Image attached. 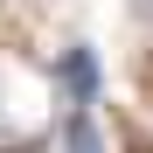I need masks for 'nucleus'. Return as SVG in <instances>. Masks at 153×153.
Masks as SVG:
<instances>
[{
	"label": "nucleus",
	"mask_w": 153,
	"mask_h": 153,
	"mask_svg": "<svg viewBox=\"0 0 153 153\" xmlns=\"http://www.w3.org/2000/svg\"><path fill=\"white\" fill-rule=\"evenodd\" d=\"M56 84H63L70 105H97V56H91V42H70L56 56Z\"/></svg>",
	"instance_id": "nucleus-1"
},
{
	"label": "nucleus",
	"mask_w": 153,
	"mask_h": 153,
	"mask_svg": "<svg viewBox=\"0 0 153 153\" xmlns=\"http://www.w3.org/2000/svg\"><path fill=\"white\" fill-rule=\"evenodd\" d=\"M56 153H105V132H97L91 105H70L63 125H56Z\"/></svg>",
	"instance_id": "nucleus-2"
}]
</instances>
